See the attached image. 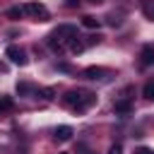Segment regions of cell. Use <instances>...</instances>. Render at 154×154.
Listing matches in <instances>:
<instances>
[{
    "mask_svg": "<svg viewBox=\"0 0 154 154\" xmlns=\"http://www.w3.org/2000/svg\"><path fill=\"white\" fill-rule=\"evenodd\" d=\"M67 46H70V51H72V53H82V51H84V43L79 41V36H75Z\"/></svg>",
    "mask_w": 154,
    "mask_h": 154,
    "instance_id": "30bf717a",
    "label": "cell"
},
{
    "mask_svg": "<svg viewBox=\"0 0 154 154\" xmlns=\"http://www.w3.org/2000/svg\"><path fill=\"white\" fill-rule=\"evenodd\" d=\"M140 58H142V65H152L154 63V46H144L140 51Z\"/></svg>",
    "mask_w": 154,
    "mask_h": 154,
    "instance_id": "5b68a950",
    "label": "cell"
},
{
    "mask_svg": "<svg viewBox=\"0 0 154 154\" xmlns=\"http://www.w3.org/2000/svg\"><path fill=\"white\" fill-rule=\"evenodd\" d=\"M77 101H79V91H67V94L63 96V103H65V106H72V108H75Z\"/></svg>",
    "mask_w": 154,
    "mask_h": 154,
    "instance_id": "ba28073f",
    "label": "cell"
},
{
    "mask_svg": "<svg viewBox=\"0 0 154 154\" xmlns=\"http://www.w3.org/2000/svg\"><path fill=\"white\" fill-rule=\"evenodd\" d=\"M96 103V94H91V91H79V101L75 103V113H84L89 106H94Z\"/></svg>",
    "mask_w": 154,
    "mask_h": 154,
    "instance_id": "7a4b0ae2",
    "label": "cell"
},
{
    "mask_svg": "<svg viewBox=\"0 0 154 154\" xmlns=\"http://www.w3.org/2000/svg\"><path fill=\"white\" fill-rule=\"evenodd\" d=\"M63 154H65V152H63Z\"/></svg>",
    "mask_w": 154,
    "mask_h": 154,
    "instance_id": "603a6c76",
    "label": "cell"
},
{
    "mask_svg": "<svg viewBox=\"0 0 154 154\" xmlns=\"http://www.w3.org/2000/svg\"><path fill=\"white\" fill-rule=\"evenodd\" d=\"M135 154H154L149 147H140V149H135Z\"/></svg>",
    "mask_w": 154,
    "mask_h": 154,
    "instance_id": "ac0fdd59",
    "label": "cell"
},
{
    "mask_svg": "<svg viewBox=\"0 0 154 154\" xmlns=\"http://www.w3.org/2000/svg\"><path fill=\"white\" fill-rule=\"evenodd\" d=\"M108 154H123V147H120V144H113V147L108 149Z\"/></svg>",
    "mask_w": 154,
    "mask_h": 154,
    "instance_id": "e0dca14e",
    "label": "cell"
},
{
    "mask_svg": "<svg viewBox=\"0 0 154 154\" xmlns=\"http://www.w3.org/2000/svg\"><path fill=\"white\" fill-rule=\"evenodd\" d=\"M12 108H14L12 99L10 96H0V111H12Z\"/></svg>",
    "mask_w": 154,
    "mask_h": 154,
    "instance_id": "9a60e30c",
    "label": "cell"
},
{
    "mask_svg": "<svg viewBox=\"0 0 154 154\" xmlns=\"http://www.w3.org/2000/svg\"><path fill=\"white\" fill-rule=\"evenodd\" d=\"M24 10H26L29 14H34L38 22H46V19H48V10H46V5H41V2H29Z\"/></svg>",
    "mask_w": 154,
    "mask_h": 154,
    "instance_id": "3957f363",
    "label": "cell"
},
{
    "mask_svg": "<svg viewBox=\"0 0 154 154\" xmlns=\"http://www.w3.org/2000/svg\"><path fill=\"white\" fill-rule=\"evenodd\" d=\"M77 2H79V0H67V7H75Z\"/></svg>",
    "mask_w": 154,
    "mask_h": 154,
    "instance_id": "ffe728a7",
    "label": "cell"
},
{
    "mask_svg": "<svg viewBox=\"0 0 154 154\" xmlns=\"http://www.w3.org/2000/svg\"><path fill=\"white\" fill-rule=\"evenodd\" d=\"M24 12H26L24 7H10V10H7V17H12V19H19Z\"/></svg>",
    "mask_w": 154,
    "mask_h": 154,
    "instance_id": "2e32d148",
    "label": "cell"
},
{
    "mask_svg": "<svg viewBox=\"0 0 154 154\" xmlns=\"http://www.w3.org/2000/svg\"><path fill=\"white\" fill-rule=\"evenodd\" d=\"M0 72H5V65H2V63H0Z\"/></svg>",
    "mask_w": 154,
    "mask_h": 154,
    "instance_id": "44dd1931",
    "label": "cell"
},
{
    "mask_svg": "<svg viewBox=\"0 0 154 154\" xmlns=\"http://www.w3.org/2000/svg\"><path fill=\"white\" fill-rule=\"evenodd\" d=\"M142 10H144V14L154 22V0H144V5H142Z\"/></svg>",
    "mask_w": 154,
    "mask_h": 154,
    "instance_id": "4fadbf2b",
    "label": "cell"
},
{
    "mask_svg": "<svg viewBox=\"0 0 154 154\" xmlns=\"http://www.w3.org/2000/svg\"><path fill=\"white\" fill-rule=\"evenodd\" d=\"M38 96H41L43 101H51V99L55 96V89H53V87H43V89H38Z\"/></svg>",
    "mask_w": 154,
    "mask_h": 154,
    "instance_id": "8fae6325",
    "label": "cell"
},
{
    "mask_svg": "<svg viewBox=\"0 0 154 154\" xmlns=\"http://www.w3.org/2000/svg\"><path fill=\"white\" fill-rule=\"evenodd\" d=\"M29 91H34V87L29 84V82H17V94H29Z\"/></svg>",
    "mask_w": 154,
    "mask_h": 154,
    "instance_id": "5bb4252c",
    "label": "cell"
},
{
    "mask_svg": "<svg viewBox=\"0 0 154 154\" xmlns=\"http://www.w3.org/2000/svg\"><path fill=\"white\" fill-rule=\"evenodd\" d=\"M142 94H144V99H149V101H154V79L144 84V89H142Z\"/></svg>",
    "mask_w": 154,
    "mask_h": 154,
    "instance_id": "7c38bea8",
    "label": "cell"
},
{
    "mask_svg": "<svg viewBox=\"0 0 154 154\" xmlns=\"http://www.w3.org/2000/svg\"><path fill=\"white\" fill-rule=\"evenodd\" d=\"M103 72H106L103 67H87V70H84V77H87V79H99Z\"/></svg>",
    "mask_w": 154,
    "mask_h": 154,
    "instance_id": "52a82bcc",
    "label": "cell"
},
{
    "mask_svg": "<svg viewBox=\"0 0 154 154\" xmlns=\"http://www.w3.org/2000/svg\"><path fill=\"white\" fill-rule=\"evenodd\" d=\"M77 152H79V154H94V152H89L84 144H79V147H77Z\"/></svg>",
    "mask_w": 154,
    "mask_h": 154,
    "instance_id": "d6986e66",
    "label": "cell"
},
{
    "mask_svg": "<svg viewBox=\"0 0 154 154\" xmlns=\"http://www.w3.org/2000/svg\"><path fill=\"white\" fill-rule=\"evenodd\" d=\"M82 24H84L87 29H96V26H99V19L91 17V14H84V17H82Z\"/></svg>",
    "mask_w": 154,
    "mask_h": 154,
    "instance_id": "9c48e42d",
    "label": "cell"
},
{
    "mask_svg": "<svg viewBox=\"0 0 154 154\" xmlns=\"http://www.w3.org/2000/svg\"><path fill=\"white\" fill-rule=\"evenodd\" d=\"M113 111H116V113H120V116H128V113L132 111V103H130V101H116Z\"/></svg>",
    "mask_w": 154,
    "mask_h": 154,
    "instance_id": "8992f818",
    "label": "cell"
},
{
    "mask_svg": "<svg viewBox=\"0 0 154 154\" xmlns=\"http://www.w3.org/2000/svg\"><path fill=\"white\" fill-rule=\"evenodd\" d=\"M91 2H101V0H91Z\"/></svg>",
    "mask_w": 154,
    "mask_h": 154,
    "instance_id": "7402d4cb",
    "label": "cell"
},
{
    "mask_svg": "<svg viewBox=\"0 0 154 154\" xmlns=\"http://www.w3.org/2000/svg\"><path fill=\"white\" fill-rule=\"evenodd\" d=\"M5 55H7V58L14 63V65H19V67H24V65L29 63V58H26V51H24V48H19V46H7Z\"/></svg>",
    "mask_w": 154,
    "mask_h": 154,
    "instance_id": "6da1fadb",
    "label": "cell"
},
{
    "mask_svg": "<svg viewBox=\"0 0 154 154\" xmlns=\"http://www.w3.org/2000/svg\"><path fill=\"white\" fill-rule=\"evenodd\" d=\"M58 142H67L70 137H72V128L70 125H60V128H55V135H53Z\"/></svg>",
    "mask_w": 154,
    "mask_h": 154,
    "instance_id": "277c9868",
    "label": "cell"
}]
</instances>
